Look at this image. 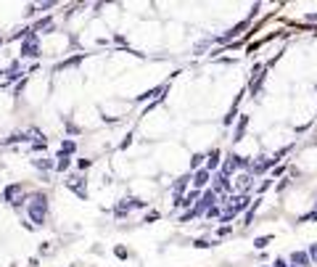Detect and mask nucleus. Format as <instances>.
<instances>
[{"instance_id": "nucleus-1", "label": "nucleus", "mask_w": 317, "mask_h": 267, "mask_svg": "<svg viewBox=\"0 0 317 267\" xmlns=\"http://www.w3.org/2000/svg\"><path fill=\"white\" fill-rule=\"evenodd\" d=\"M293 262H301V265H309V257H307V254H301V251H299V254H293Z\"/></svg>"}, {"instance_id": "nucleus-2", "label": "nucleus", "mask_w": 317, "mask_h": 267, "mask_svg": "<svg viewBox=\"0 0 317 267\" xmlns=\"http://www.w3.org/2000/svg\"><path fill=\"white\" fill-rule=\"evenodd\" d=\"M312 257L317 259V246H312Z\"/></svg>"}]
</instances>
